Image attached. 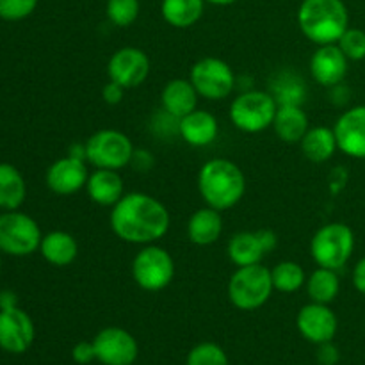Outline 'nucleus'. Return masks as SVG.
I'll return each instance as SVG.
<instances>
[{
    "instance_id": "obj_1",
    "label": "nucleus",
    "mask_w": 365,
    "mask_h": 365,
    "mask_svg": "<svg viewBox=\"0 0 365 365\" xmlns=\"http://www.w3.org/2000/svg\"><path fill=\"white\" fill-rule=\"evenodd\" d=\"M114 235L128 245H155L170 230V210L146 192H125L110 210Z\"/></svg>"
},
{
    "instance_id": "obj_2",
    "label": "nucleus",
    "mask_w": 365,
    "mask_h": 365,
    "mask_svg": "<svg viewBox=\"0 0 365 365\" xmlns=\"http://www.w3.org/2000/svg\"><path fill=\"white\" fill-rule=\"evenodd\" d=\"M198 191L203 202L216 210L237 205L246 191V178L241 168L228 159H210L198 173Z\"/></svg>"
},
{
    "instance_id": "obj_3",
    "label": "nucleus",
    "mask_w": 365,
    "mask_h": 365,
    "mask_svg": "<svg viewBox=\"0 0 365 365\" xmlns=\"http://www.w3.org/2000/svg\"><path fill=\"white\" fill-rule=\"evenodd\" d=\"M298 27L317 46L337 45L349 27L344 0H303L298 7Z\"/></svg>"
},
{
    "instance_id": "obj_4",
    "label": "nucleus",
    "mask_w": 365,
    "mask_h": 365,
    "mask_svg": "<svg viewBox=\"0 0 365 365\" xmlns=\"http://www.w3.org/2000/svg\"><path fill=\"white\" fill-rule=\"evenodd\" d=\"M227 291L235 309L245 312L260 309L269 302L274 291L271 271L262 264L237 267V271L230 277Z\"/></svg>"
},
{
    "instance_id": "obj_5",
    "label": "nucleus",
    "mask_w": 365,
    "mask_h": 365,
    "mask_svg": "<svg viewBox=\"0 0 365 365\" xmlns=\"http://www.w3.org/2000/svg\"><path fill=\"white\" fill-rule=\"evenodd\" d=\"M355 252V234L344 223H328L314 234L310 255L319 267L339 271Z\"/></svg>"
},
{
    "instance_id": "obj_6",
    "label": "nucleus",
    "mask_w": 365,
    "mask_h": 365,
    "mask_svg": "<svg viewBox=\"0 0 365 365\" xmlns=\"http://www.w3.org/2000/svg\"><path fill=\"white\" fill-rule=\"evenodd\" d=\"M278 103L267 91L250 89L235 96L230 103V121L237 130L246 134H259L273 127Z\"/></svg>"
},
{
    "instance_id": "obj_7",
    "label": "nucleus",
    "mask_w": 365,
    "mask_h": 365,
    "mask_svg": "<svg viewBox=\"0 0 365 365\" xmlns=\"http://www.w3.org/2000/svg\"><path fill=\"white\" fill-rule=\"evenodd\" d=\"M134 150L127 134L114 128H102L86 141V160L96 170L120 171L130 164Z\"/></svg>"
},
{
    "instance_id": "obj_8",
    "label": "nucleus",
    "mask_w": 365,
    "mask_h": 365,
    "mask_svg": "<svg viewBox=\"0 0 365 365\" xmlns=\"http://www.w3.org/2000/svg\"><path fill=\"white\" fill-rule=\"evenodd\" d=\"M41 228L31 216L18 210L0 214V252L11 257H29L39 250Z\"/></svg>"
},
{
    "instance_id": "obj_9",
    "label": "nucleus",
    "mask_w": 365,
    "mask_h": 365,
    "mask_svg": "<svg viewBox=\"0 0 365 365\" xmlns=\"http://www.w3.org/2000/svg\"><path fill=\"white\" fill-rule=\"evenodd\" d=\"M175 260L168 250L157 245H146L132 260V278L148 292H159L173 282Z\"/></svg>"
},
{
    "instance_id": "obj_10",
    "label": "nucleus",
    "mask_w": 365,
    "mask_h": 365,
    "mask_svg": "<svg viewBox=\"0 0 365 365\" xmlns=\"http://www.w3.org/2000/svg\"><path fill=\"white\" fill-rule=\"evenodd\" d=\"M189 81L192 82L195 89L202 98L225 100L232 95L235 88V75L234 70L227 61L220 57H203L195 66L191 68Z\"/></svg>"
},
{
    "instance_id": "obj_11",
    "label": "nucleus",
    "mask_w": 365,
    "mask_h": 365,
    "mask_svg": "<svg viewBox=\"0 0 365 365\" xmlns=\"http://www.w3.org/2000/svg\"><path fill=\"white\" fill-rule=\"evenodd\" d=\"M96 360L103 365H132L138 360V341L127 330L118 327L103 328L93 339Z\"/></svg>"
},
{
    "instance_id": "obj_12",
    "label": "nucleus",
    "mask_w": 365,
    "mask_h": 365,
    "mask_svg": "<svg viewBox=\"0 0 365 365\" xmlns=\"http://www.w3.org/2000/svg\"><path fill=\"white\" fill-rule=\"evenodd\" d=\"M109 81L118 82L125 89L141 86L150 75V59L138 46H123L110 56L107 63Z\"/></svg>"
},
{
    "instance_id": "obj_13",
    "label": "nucleus",
    "mask_w": 365,
    "mask_h": 365,
    "mask_svg": "<svg viewBox=\"0 0 365 365\" xmlns=\"http://www.w3.org/2000/svg\"><path fill=\"white\" fill-rule=\"evenodd\" d=\"M34 337V323L25 310L20 307L0 310V349L21 355L31 348Z\"/></svg>"
},
{
    "instance_id": "obj_14",
    "label": "nucleus",
    "mask_w": 365,
    "mask_h": 365,
    "mask_svg": "<svg viewBox=\"0 0 365 365\" xmlns=\"http://www.w3.org/2000/svg\"><path fill=\"white\" fill-rule=\"evenodd\" d=\"M296 324H298V330L303 339L317 346L334 341L339 328V321L334 310L328 305L314 302L299 310Z\"/></svg>"
},
{
    "instance_id": "obj_15",
    "label": "nucleus",
    "mask_w": 365,
    "mask_h": 365,
    "mask_svg": "<svg viewBox=\"0 0 365 365\" xmlns=\"http://www.w3.org/2000/svg\"><path fill=\"white\" fill-rule=\"evenodd\" d=\"M337 146L344 155L365 159V106H356L341 114L334 127Z\"/></svg>"
},
{
    "instance_id": "obj_16",
    "label": "nucleus",
    "mask_w": 365,
    "mask_h": 365,
    "mask_svg": "<svg viewBox=\"0 0 365 365\" xmlns=\"http://www.w3.org/2000/svg\"><path fill=\"white\" fill-rule=\"evenodd\" d=\"M88 168L82 159L77 157H63L56 160L46 171V185L52 192L59 196H70L78 192L88 184Z\"/></svg>"
},
{
    "instance_id": "obj_17",
    "label": "nucleus",
    "mask_w": 365,
    "mask_h": 365,
    "mask_svg": "<svg viewBox=\"0 0 365 365\" xmlns=\"http://www.w3.org/2000/svg\"><path fill=\"white\" fill-rule=\"evenodd\" d=\"M349 59L342 53L339 45H323L314 52L310 59V73L319 86L335 88L344 81L348 73Z\"/></svg>"
},
{
    "instance_id": "obj_18",
    "label": "nucleus",
    "mask_w": 365,
    "mask_h": 365,
    "mask_svg": "<svg viewBox=\"0 0 365 365\" xmlns=\"http://www.w3.org/2000/svg\"><path fill=\"white\" fill-rule=\"evenodd\" d=\"M217 132H220V123L216 116L209 110L195 109L192 113L185 114L178 120V134L187 145L203 148L216 141Z\"/></svg>"
},
{
    "instance_id": "obj_19",
    "label": "nucleus",
    "mask_w": 365,
    "mask_h": 365,
    "mask_svg": "<svg viewBox=\"0 0 365 365\" xmlns=\"http://www.w3.org/2000/svg\"><path fill=\"white\" fill-rule=\"evenodd\" d=\"M89 200L100 207H114L125 195L120 173L114 170H95L86 184Z\"/></svg>"
},
{
    "instance_id": "obj_20",
    "label": "nucleus",
    "mask_w": 365,
    "mask_h": 365,
    "mask_svg": "<svg viewBox=\"0 0 365 365\" xmlns=\"http://www.w3.org/2000/svg\"><path fill=\"white\" fill-rule=\"evenodd\" d=\"M198 91L187 78H173L168 82L160 95L163 110L175 118H184L185 114L198 109Z\"/></svg>"
},
{
    "instance_id": "obj_21",
    "label": "nucleus",
    "mask_w": 365,
    "mask_h": 365,
    "mask_svg": "<svg viewBox=\"0 0 365 365\" xmlns=\"http://www.w3.org/2000/svg\"><path fill=\"white\" fill-rule=\"evenodd\" d=\"M223 234V217L212 207L198 209L187 223V237L196 246H210Z\"/></svg>"
},
{
    "instance_id": "obj_22",
    "label": "nucleus",
    "mask_w": 365,
    "mask_h": 365,
    "mask_svg": "<svg viewBox=\"0 0 365 365\" xmlns=\"http://www.w3.org/2000/svg\"><path fill=\"white\" fill-rule=\"evenodd\" d=\"M309 128V116L302 106H278L273 120V130L278 139L294 145L302 141Z\"/></svg>"
},
{
    "instance_id": "obj_23",
    "label": "nucleus",
    "mask_w": 365,
    "mask_h": 365,
    "mask_svg": "<svg viewBox=\"0 0 365 365\" xmlns=\"http://www.w3.org/2000/svg\"><path fill=\"white\" fill-rule=\"evenodd\" d=\"M43 259L56 267H66L77 259L78 245L75 237L68 232L53 230L43 235L41 245H39Z\"/></svg>"
},
{
    "instance_id": "obj_24",
    "label": "nucleus",
    "mask_w": 365,
    "mask_h": 365,
    "mask_svg": "<svg viewBox=\"0 0 365 365\" xmlns=\"http://www.w3.org/2000/svg\"><path fill=\"white\" fill-rule=\"evenodd\" d=\"M303 155L312 163H327L339 150L337 139H335L334 128L327 127H310L303 139L299 141Z\"/></svg>"
},
{
    "instance_id": "obj_25",
    "label": "nucleus",
    "mask_w": 365,
    "mask_h": 365,
    "mask_svg": "<svg viewBox=\"0 0 365 365\" xmlns=\"http://www.w3.org/2000/svg\"><path fill=\"white\" fill-rule=\"evenodd\" d=\"M227 253L235 266L242 267L260 264L267 252L260 241L259 232H239L228 241Z\"/></svg>"
},
{
    "instance_id": "obj_26",
    "label": "nucleus",
    "mask_w": 365,
    "mask_h": 365,
    "mask_svg": "<svg viewBox=\"0 0 365 365\" xmlns=\"http://www.w3.org/2000/svg\"><path fill=\"white\" fill-rule=\"evenodd\" d=\"M205 4V0H163L160 14L171 27L189 29L203 16Z\"/></svg>"
},
{
    "instance_id": "obj_27",
    "label": "nucleus",
    "mask_w": 365,
    "mask_h": 365,
    "mask_svg": "<svg viewBox=\"0 0 365 365\" xmlns=\"http://www.w3.org/2000/svg\"><path fill=\"white\" fill-rule=\"evenodd\" d=\"M27 184L24 175L13 164H0V209L16 210L24 205Z\"/></svg>"
},
{
    "instance_id": "obj_28",
    "label": "nucleus",
    "mask_w": 365,
    "mask_h": 365,
    "mask_svg": "<svg viewBox=\"0 0 365 365\" xmlns=\"http://www.w3.org/2000/svg\"><path fill=\"white\" fill-rule=\"evenodd\" d=\"M305 287L307 294L314 303L330 305L341 292V280H339L337 271L317 267L316 271H312L310 277H307Z\"/></svg>"
},
{
    "instance_id": "obj_29",
    "label": "nucleus",
    "mask_w": 365,
    "mask_h": 365,
    "mask_svg": "<svg viewBox=\"0 0 365 365\" xmlns=\"http://www.w3.org/2000/svg\"><path fill=\"white\" fill-rule=\"evenodd\" d=\"M271 95L278 106H302L305 100V84L291 71H282L271 82Z\"/></svg>"
},
{
    "instance_id": "obj_30",
    "label": "nucleus",
    "mask_w": 365,
    "mask_h": 365,
    "mask_svg": "<svg viewBox=\"0 0 365 365\" xmlns=\"http://www.w3.org/2000/svg\"><path fill=\"white\" fill-rule=\"evenodd\" d=\"M271 278H273L274 291L285 292V294L299 291L307 284V274L303 267L292 260H284V262L277 264L271 269Z\"/></svg>"
},
{
    "instance_id": "obj_31",
    "label": "nucleus",
    "mask_w": 365,
    "mask_h": 365,
    "mask_svg": "<svg viewBox=\"0 0 365 365\" xmlns=\"http://www.w3.org/2000/svg\"><path fill=\"white\" fill-rule=\"evenodd\" d=\"M141 13L139 0H107L106 14L109 21L116 27H130Z\"/></svg>"
},
{
    "instance_id": "obj_32",
    "label": "nucleus",
    "mask_w": 365,
    "mask_h": 365,
    "mask_svg": "<svg viewBox=\"0 0 365 365\" xmlns=\"http://www.w3.org/2000/svg\"><path fill=\"white\" fill-rule=\"evenodd\" d=\"M187 365H228V356L221 346L202 342L189 351Z\"/></svg>"
},
{
    "instance_id": "obj_33",
    "label": "nucleus",
    "mask_w": 365,
    "mask_h": 365,
    "mask_svg": "<svg viewBox=\"0 0 365 365\" xmlns=\"http://www.w3.org/2000/svg\"><path fill=\"white\" fill-rule=\"evenodd\" d=\"M337 45L349 61L365 59V31L362 29L348 27V31L337 41Z\"/></svg>"
},
{
    "instance_id": "obj_34",
    "label": "nucleus",
    "mask_w": 365,
    "mask_h": 365,
    "mask_svg": "<svg viewBox=\"0 0 365 365\" xmlns=\"http://www.w3.org/2000/svg\"><path fill=\"white\" fill-rule=\"evenodd\" d=\"M39 0H0V18L6 21H20L31 16Z\"/></svg>"
},
{
    "instance_id": "obj_35",
    "label": "nucleus",
    "mask_w": 365,
    "mask_h": 365,
    "mask_svg": "<svg viewBox=\"0 0 365 365\" xmlns=\"http://www.w3.org/2000/svg\"><path fill=\"white\" fill-rule=\"evenodd\" d=\"M71 356H73L75 362L81 365L91 364L93 360H96L95 346H93V342H78V344H75V348L71 349Z\"/></svg>"
},
{
    "instance_id": "obj_36",
    "label": "nucleus",
    "mask_w": 365,
    "mask_h": 365,
    "mask_svg": "<svg viewBox=\"0 0 365 365\" xmlns=\"http://www.w3.org/2000/svg\"><path fill=\"white\" fill-rule=\"evenodd\" d=\"M317 360H319L321 365H337L339 360H341V353L330 342H323L317 348Z\"/></svg>"
},
{
    "instance_id": "obj_37",
    "label": "nucleus",
    "mask_w": 365,
    "mask_h": 365,
    "mask_svg": "<svg viewBox=\"0 0 365 365\" xmlns=\"http://www.w3.org/2000/svg\"><path fill=\"white\" fill-rule=\"evenodd\" d=\"M123 96H125V88L118 84V82L109 81L106 86H103L102 98L106 100V103H109V106H118V103L123 100Z\"/></svg>"
},
{
    "instance_id": "obj_38",
    "label": "nucleus",
    "mask_w": 365,
    "mask_h": 365,
    "mask_svg": "<svg viewBox=\"0 0 365 365\" xmlns=\"http://www.w3.org/2000/svg\"><path fill=\"white\" fill-rule=\"evenodd\" d=\"M353 285L360 294H365V257L356 262L355 269H353Z\"/></svg>"
},
{
    "instance_id": "obj_39",
    "label": "nucleus",
    "mask_w": 365,
    "mask_h": 365,
    "mask_svg": "<svg viewBox=\"0 0 365 365\" xmlns=\"http://www.w3.org/2000/svg\"><path fill=\"white\" fill-rule=\"evenodd\" d=\"M153 159L150 155L148 150H134V155H132L130 164H134L135 170H150Z\"/></svg>"
},
{
    "instance_id": "obj_40",
    "label": "nucleus",
    "mask_w": 365,
    "mask_h": 365,
    "mask_svg": "<svg viewBox=\"0 0 365 365\" xmlns=\"http://www.w3.org/2000/svg\"><path fill=\"white\" fill-rule=\"evenodd\" d=\"M18 307V298L13 291H2L0 292V310L14 309Z\"/></svg>"
},
{
    "instance_id": "obj_41",
    "label": "nucleus",
    "mask_w": 365,
    "mask_h": 365,
    "mask_svg": "<svg viewBox=\"0 0 365 365\" xmlns=\"http://www.w3.org/2000/svg\"><path fill=\"white\" fill-rule=\"evenodd\" d=\"M207 4H212V6H220V7H225V6H232V4L239 2V0H205Z\"/></svg>"
},
{
    "instance_id": "obj_42",
    "label": "nucleus",
    "mask_w": 365,
    "mask_h": 365,
    "mask_svg": "<svg viewBox=\"0 0 365 365\" xmlns=\"http://www.w3.org/2000/svg\"><path fill=\"white\" fill-rule=\"evenodd\" d=\"M0 253H2V252H0ZM0 266H2V257H0Z\"/></svg>"
}]
</instances>
